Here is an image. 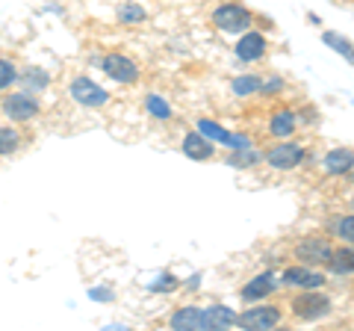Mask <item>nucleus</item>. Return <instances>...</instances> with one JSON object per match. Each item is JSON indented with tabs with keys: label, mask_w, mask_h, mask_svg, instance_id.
<instances>
[{
	"label": "nucleus",
	"mask_w": 354,
	"mask_h": 331,
	"mask_svg": "<svg viewBox=\"0 0 354 331\" xmlns=\"http://www.w3.org/2000/svg\"><path fill=\"white\" fill-rule=\"evenodd\" d=\"M209 21H213V27L221 30V33H230V36H242L245 30H251L254 15L248 12L245 6H239V3H221Z\"/></svg>",
	"instance_id": "1"
},
{
	"label": "nucleus",
	"mask_w": 354,
	"mask_h": 331,
	"mask_svg": "<svg viewBox=\"0 0 354 331\" xmlns=\"http://www.w3.org/2000/svg\"><path fill=\"white\" fill-rule=\"evenodd\" d=\"M290 305H292V314L298 319H304V323H316V319L328 316L330 307H334V302H330L325 293H319V290H304L301 296H295Z\"/></svg>",
	"instance_id": "2"
},
{
	"label": "nucleus",
	"mask_w": 354,
	"mask_h": 331,
	"mask_svg": "<svg viewBox=\"0 0 354 331\" xmlns=\"http://www.w3.org/2000/svg\"><path fill=\"white\" fill-rule=\"evenodd\" d=\"M281 316H283L281 307H274V305H254V307H248V311L236 314V325L254 328V331H266V328L278 325Z\"/></svg>",
	"instance_id": "3"
},
{
	"label": "nucleus",
	"mask_w": 354,
	"mask_h": 331,
	"mask_svg": "<svg viewBox=\"0 0 354 331\" xmlns=\"http://www.w3.org/2000/svg\"><path fill=\"white\" fill-rule=\"evenodd\" d=\"M266 163L278 172H290L304 163V148L298 142H278V145H272L266 151Z\"/></svg>",
	"instance_id": "4"
},
{
	"label": "nucleus",
	"mask_w": 354,
	"mask_h": 331,
	"mask_svg": "<svg viewBox=\"0 0 354 331\" xmlns=\"http://www.w3.org/2000/svg\"><path fill=\"white\" fill-rule=\"evenodd\" d=\"M195 130L201 136H207L209 142H221V145H227V148H251V139L239 136V134H230V130H225L213 118H198L195 121Z\"/></svg>",
	"instance_id": "5"
},
{
	"label": "nucleus",
	"mask_w": 354,
	"mask_h": 331,
	"mask_svg": "<svg viewBox=\"0 0 354 331\" xmlns=\"http://www.w3.org/2000/svg\"><path fill=\"white\" fill-rule=\"evenodd\" d=\"M68 92L80 107H104L109 101V92L104 86H97L95 80H88V77H77V80L68 86Z\"/></svg>",
	"instance_id": "6"
},
{
	"label": "nucleus",
	"mask_w": 354,
	"mask_h": 331,
	"mask_svg": "<svg viewBox=\"0 0 354 331\" xmlns=\"http://www.w3.org/2000/svg\"><path fill=\"white\" fill-rule=\"evenodd\" d=\"M171 328H177V331H213L207 307H198V305H186L180 311H174Z\"/></svg>",
	"instance_id": "7"
},
{
	"label": "nucleus",
	"mask_w": 354,
	"mask_h": 331,
	"mask_svg": "<svg viewBox=\"0 0 354 331\" xmlns=\"http://www.w3.org/2000/svg\"><path fill=\"white\" fill-rule=\"evenodd\" d=\"M101 69L106 71V77H113L115 83H136L139 80V65L130 57H124V53H109V57H104Z\"/></svg>",
	"instance_id": "8"
},
{
	"label": "nucleus",
	"mask_w": 354,
	"mask_h": 331,
	"mask_svg": "<svg viewBox=\"0 0 354 331\" xmlns=\"http://www.w3.org/2000/svg\"><path fill=\"white\" fill-rule=\"evenodd\" d=\"M269 51V42H266L263 33H254V30H245L236 42V60L239 62H257L266 57Z\"/></svg>",
	"instance_id": "9"
},
{
	"label": "nucleus",
	"mask_w": 354,
	"mask_h": 331,
	"mask_svg": "<svg viewBox=\"0 0 354 331\" xmlns=\"http://www.w3.org/2000/svg\"><path fill=\"white\" fill-rule=\"evenodd\" d=\"M281 284L286 287H298V290H322L325 287V275L307 267H290L281 275Z\"/></svg>",
	"instance_id": "10"
},
{
	"label": "nucleus",
	"mask_w": 354,
	"mask_h": 331,
	"mask_svg": "<svg viewBox=\"0 0 354 331\" xmlns=\"http://www.w3.org/2000/svg\"><path fill=\"white\" fill-rule=\"evenodd\" d=\"M295 255L307 263H328L330 255H334V246H330L325 237H307V240L298 242Z\"/></svg>",
	"instance_id": "11"
},
{
	"label": "nucleus",
	"mask_w": 354,
	"mask_h": 331,
	"mask_svg": "<svg viewBox=\"0 0 354 331\" xmlns=\"http://www.w3.org/2000/svg\"><path fill=\"white\" fill-rule=\"evenodd\" d=\"M3 113L9 118H15V121H27V118H32L39 113V104H36V98L18 92V95H9L3 101Z\"/></svg>",
	"instance_id": "12"
},
{
	"label": "nucleus",
	"mask_w": 354,
	"mask_h": 331,
	"mask_svg": "<svg viewBox=\"0 0 354 331\" xmlns=\"http://www.w3.org/2000/svg\"><path fill=\"white\" fill-rule=\"evenodd\" d=\"M274 290H278V278H274L272 272H263V275H257L254 281H248L245 287H242V299L245 302H260V299H266V296H272Z\"/></svg>",
	"instance_id": "13"
},
{
	"label": "nucleus",
	"mask_w": 354,
	"mask_h": 331,
	"mask_svg": "<svg viewBox=\"0 0 354 331\" xmlns=\"http://www.w3.org/2000/svg\"><path fill=\"white\" fill-rule=\"evenodd\" d=\"M298 127V113L295 109H278V113H272L269 118V134L278 136V139H290Z\"/></svg>",
	"instance_id": "14"
},
{
	"label": "nucleus",
	"mask_w": 354,
	"mask_h": 331,
	"mask_svg": "<svg viewBox=\"0 0 354 331\" xmlns=\"http://www.w3.org/2000/svg\"><path fill=\"white\" fill-rule=\"evenodd\" d=\"M322 169L328 175H348L354 169V151L351 148H334L325 154L322 160Z\"/></svg>",
	"instance_id": "15"
},
{
	"label": "nucleus",
	"mask_w": 354,
	"mask_h": 331,
	"mask_svg": "<svg viewBox=\"0 0 354 331\" xmlns=\"http://www.w3.org/2000/svg\"><path fill=\"white\" fill-rule=\"evenodd\" d=\"M183 154L189 160H209L213 157V142H209L207 136H201L195 130V134H186L183 136Z\"/></svg>",
	"instance_id": "16"
},
{
	"label": "nucleus",
	"mask_w": 354,
	"mask_h": 331,
	"mask_svg": "<svg viewBox=\"0 0 354 331\" xmlns=\"http://www.w3.org/2000/svg\"><path fill=\"white\" fill-rule=\"evenodd\" d=\"M325 267L334 272V275H351L354 272V246H342V249H334V255Z\"/></svg>",
	"instance_id": "17"
},
{
	"label": "nucleus",
	"mask_w": 354,
	"mask_h": 331,
	"mask_svg": "<svg viewBox=\"0 0 354 331\" xmlns=\"http://www.w3.org/2000/svg\"><path fill=\"white\" fill-rule=\"evenodd\" d=\"M260 86H263V80L257 74H239V77H234V83H230V92L239 98H251L260 92Z\"/></svg>",
	"instance_id": "18"
},
{
	"label": "nucleus",
	"mask_w": 354,
	"mask_h": 331,
	"mask_svg": "<svg viewBox=\"0 0 354 331\" xmlns=\"http://www.w3.org/2000/svg\"><path fill=\"white\" fill-rule=\"evenodd\" d=\"M322 42L325 45L330 48V51H337V53H342V57H346L351 65H354V45L351 42L342 36V33H334V30H325V36H322Z\"/></svg>",
	"instance_id": "19"
},
{
	"label": "nucleus",
	"mask_w": 354,
	"mask_h": 331,
	"mask_svg": "<svg viewBox=\"0 0 354 331\" xmlns=\"http://www.w3.org/2000/svg\"><path fill=\"white\" fill-rule=\"evenodd\" d=\"M207 314H209V325H213V331H216V328H230V325H236V314L230 311V307H225V305H209Z\"/></svg>",
	"instance_id": "20"
},
{
	"label": "nucleus",
	"mask_w": 354,
	"mask_h": 331,
	"mask_svg": "<svg viewBox=\"0 0 354 331\" xmlns=\"http://www.w3.org/2000/svg\"><path fill=\"white\" fill-rule=\"evenodd\" d=\"M118 21L121 24H142V21H148V12L139 3H127V6H121Z\"/></svg>",
	"instance_id": "21"
},
{
	"label": "nucleus",
	"mask_w": 354,
	"mask_h": 331,
	"mask_svg": "<svg viewBox=\"0 0 354 331\" xmlns=\"http://www.w3.org/2000/svg\"><path fill=\"white\" fill-rule=\"evenodd\" d=\"M145 107H148V113H151L153 118H160V121H169V118H171V107L165 104L160 95H148V98H145Z\"/></svg>",
	"instance_id": "22"
},
{
	"label": "nucleus",
	"mask_w": 354,
	"mask_h": 331,
	"mask_svg": "<svg viewBox=\"0 0 354 331\" xmlns=\"http://www.w3.org/2000/svg\"><path fill=\"white\" fill-rule=\"evenodd\" d=\"M330 231L342 240V242H348V246H354V216H342L337 219L334 225H330Z\"/></svg>",
	"instance_id": "23"
},
{
	"label": "nucleus",
	"mask_w": 354,
	"mask_h": 331,
	"mask_svg": "<svg viewBox=\"0 0 354 331\" xmlns=\"http://www.w3.org/2000/svg\"><path fill=\"white\" fill-rule=\"evenodd\" d=\"M257 160H260V157H257V154H254L251 148H234V154L227 157V163H230V166H239V169H242V166H254Z\"/></svg>",
	"instance_id": "24"
},
{
	"label": "nucleus",
	"mask_w": 354,
	"mask_h": 331,
	"mask_svg": "<svg viewBox=\"0 0 354 331\" xmlns=\"http://www.w3.org/2000/svg\"><path fill=\"white\" fill-rule=\"evenodd\" d=\"M18 148V134L12 127H0V154H12Z\"/></svg>",
	"instance_id": "25"
},
{
	"label": "nucleus",
	"mask_w": 354,
	"mask_h": 331,
	"mask_svg": "<svg viewBox=\"0 0 354 331\" xmlns=\"http://www.w3.org/2000/svg\"><path fill=\"white\" fill-rule=\"evenodd\" d=\"M12 80H15V65L9 60H0V89L12 86Z\"/></svg>",
	"instance_id": "26"
},
{
	"label": "nucleus",
	"mask_w": 354,
	"mask_h": 331,
	"mask_svg": "<svg viewBox=\"0 0 354 331\" xmlns=\"http://www.w3.org/2000/svg\"><path fill=\"white\" fill-rule=\"evenodd\" d=\"M171 287H177V281L171 278V275H162L157 284H151V290H171Z\"/></svg>",
	"instance_id": "27"
},
{
	"label": "nucleus",
	"mask_w": 354,
	"mask_h": 331,
	"mask_svg": "<svg viewBox=\"0 0 354 331\" xmlns=\"http://www.w3.org/2000/svg\"><path fill=\"white\" fill-rule=\"evenodd\" d=\"M92 299H113V293L109 290H92Z\"/></svg>",
	"instance_id": "28"
}]
</instances>
